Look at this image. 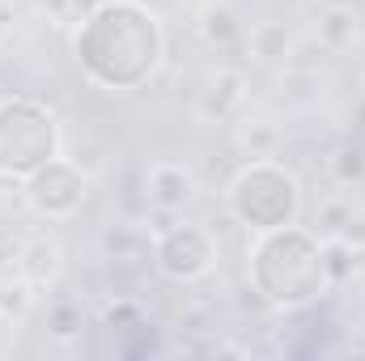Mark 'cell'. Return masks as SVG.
<instances>
[{
	"label": "cell",
	"mask_w": 365,
	"mask_h": 361,
	"mask_svg": "<svg viewBox=\"0 0 365 361\" xmlns=\"http://www.w3.org/2000/svg\"><path fill=\"white\" fill-rule=\"evenodd\" d=\"M73 60L98 90L136 93L166 64V26L149 0H98L73 26Z\"/></svg>",
	"instance_id": "cell-1"
},
{
	"label": "cell",
	"mask_w": 365,
	"mask_h": 361,
	"mask_svg": "<svg viewBox=\"0 0 365 361\" xmlns=\"http://www.w3.org/2000/svg\"><path fill=\"white\" fill-rule=\"evenodd\" d=\"M64 272V247L51 234H30L21 238V255H17V280H26L30 289H51Z\"/></svg>",
	"instance_id": "cell-8"
},
{
	"label": "cell",
	"mask_w": 365,
	"mask_h": 361,
	"mask_svg": "<svg viewBox=\"0 0 365 361\" xmlns=\"http://www.w3.org/2000/svg\"><path fill=\"white\" fill-rule=\"evenodd\" d=\"M247 280L272 310H310L331 289L323 264V238L310 225H276L251 238Z\"/></svg>",
	"instance_id": "cell-2"
},
{
	"label": "cell",
	"mask_w": 365,
	"mask_h": 361,
	"mask_svg": "<svg viewBox=\"0 0 365 361\" xmlns=\"http://www.w3.org/2000/svg\"><path fill=\"white\" fill-rule=\"evenodd\" d=\"M102 247H106V255H110L115 264H132V260H153V243H149V238H140V234H132L128 225L110 230V234L102 238Z\"/></svg>",
	"instance_id": "cell-16"
},
{
	"label": "cell",
	"mask_w": 365,
	"mask_h": 361,
	"mask_svg": "<svg viewBox=\"0 0 365 361\" xmlns=\"http://www.w3.org/2000/svg\"><path fill=\"white\" fill-rule=\"evenodd\" d=\"M323 264H327V280L344 285L349 276H357L365 268V251H357L344 238H323Z\"/></svg>",
	"instance_id": "cell-14"
},
{
	"label": "cell",
	"mask_w": 365,
	"mask_h": 361,
	"mask_svg": "<svg viewBox=\"0 0 365 361\" xmlns=\"http://www.w3.org/2000/svg\"><path fill=\"white\" fill-rule=\"evenodd\" d=\"M153 268L175 285H195L217 268V238L200 221H175L153 234Z\"/></svg>",
	"instance_id": "cell-6"
},
{
	"label": "cell",
	"mask_w": 365,
	"mask_h": 361,
	"mask_svg": "<svg viewBox=\"0 0 365 361\" xmlns=\"http://www.w3.org/2000/svg\"><path fill=\"white\" fill-rule=\"evenodd\" d=\"M60 149H64V132L43 98L34 93L0 98V179L21 183L51 158H60Z\"/></svg>",
	"instance_id": "cell-4"
},
{
	"label": "cell",
	"mask_w": 365,
	"mask_h": 361,
	"mask_svg": "<svg viewBox=\"0 0 365 361\" xmlns=\"http://www.w3.org/2000/svg\"><path fill=\"white\" fill-rule=\"evenodd\" d=\"M242 102H247V77L238 68H217L200 98V111H204V119H234L242 111Z\"/></svg>",
	"instance_id": "cell-9"
},
{
	"label": "cell",
	"mask_w": 365,
	"mask_h": 361,
	"mask_svg": "<svg viewBox=\"0 0 365 361\" xmlns=\"http://www.w3.org/2000/svg\"><path fill=\"white\" fill-rule=\"evenodd\" d=\"M145 200L158 213H182L200 200V183L182 162H153L145 171Z\"/></svg>",
	"instance_id": "cell-7"
},
{
	"label": "cell",
	"mask_w": 365,
	"mask_h": 361,
	"mask_svg": "<svg viewBox=\"0 0 365 361\" xmlns=\"http://www.w3.org/2000/svg\"><path fill=\"white\" fill-rule=\"evenodd\" d=\"M314 34H319V43H323L327 51H349V47L361 39V17H357L353 4H327V9L319 13Z\"/></svg>",
	"instance_id": "cell-12"
},
{
	"label": "cell",
	"mask_w": 365,
	"mask_h": 361,
	"mask_svg": "<svg viewBox=\"0 0 365 361\" xmlns=\"http://www.w3.org/2000/svg\"><path fill=\"white\" fill-rule=\"evenodd\" d=\"M234 145L242 158H276L280 145H284V132L280 123L268 115H255V119H238L234 123Z\"/></svg>",
	"instance_id": "cell-11"
},
{
	"label": "cell",
	"mask_w": 365,
	"mask_h": 361,
	"mask_svg": "<svg viewBox=\"0 0 365 361\" xmlns=\"http://www.w3.org/2000/svg\"><path fill=\"white\" fill-rule=\"evenodd\" d=\"M247 51L259 60V64H284L289 51H293V34L280 26V21H259L247 30Z\"/></svg>",
	"instance_id": "cell-13"
},
{
	"label": "cell",
	"mask_w": 365,
	"mask_h": 361,
	"mask_svg": "<svg viewBox=\"0 0 365 361\" xmlns=\"http://www.w3.org/2000/svg\"><path fill=\"white\" fill-rule=\"evenodd\" d=\"M361 90H365V81H361Z\"/></svg>",
	"instance_id": "cell-23"
},
{
	"label": "cell",
	"mask_w": 365,
	"mask_h": 361,
	"mask_svg": "<svg viewBox=\"0 0 365 361\" xmlns=\"http://www.w3.org/2000/svg\"><path fill=\"white\" fill-rule=\"evenodd\" d=\"M4 327H9V315H4V306H0V345H4Z\"/></svg>",
	"instance_id": "cell-22"
},
{
	"label": "cell",
	"mask_w": 365,
	"mask_h": 361,
	"mask_svg": "<svg viewBox=\"0 0 365 361\" xmlns=\"http://www.w3.org/2000/svg\"><path fill=\"white\" fill-rule=\"evenodd\" d=\"M90 200V171L77 158H51L21 179V204L43 221H73Z\"/></svg>",
	"instance_id": "cell-5"
},
{
	"label": "cell",
	"mask_w": 365,
	"mask_h": 361,
	"mask_svg": "<svg viewBox=\"0 0 365 361\" xmlns=\"http://www.w3.org/2000/svg\"><path fill=\"white\" fill-rule=\"evenodd\" d=\"M200 39L212 51H234L238 43H247V26L230 4H204L200 9Z\"/></svg>",
	"instance_id": "cell-10"
},
{
	"label": "cell",
	"mask_w": 365,
	"mask_h": 361,
	"mask_svg": "<svg viewBox=\"0 0 365 361\" xmlns=\"http://www.w3.org/2000/svg\"><path fill=\"white\" fill-rule=\"evenodd\" d=\"M17 255H21V238L0 225V276H17Z\"/></svg>",
	"instance_id": "cell-19"
},
{
	"label": "cell",
	"mask_w": 365,
	"mask_h": 361,
	"mask_svg": "<svg viewBox=\"0 0 365 361\" xmlns=\"http://www.w3.org/2000/svg\"><path fill=\"white\" fill-rule=\"evenodd\" d=\"M336 238H344V243H353L357 251H365V204H353V213H349V221L340 225Z\"/></svg>",
	"instance_id": "cell-20"
},
{
	"label": "cell",
	"mask_w": 365,
	"mask_h": 361,
	"mask_svg": "<svg viewBox=\"0 0 365 361\" xmlns=\"http://www.w3.org/2000/svg\"><path fill=\"white\" fill-rule=\"evenodd\" d=\"M225 208L251 234L293 225L302 217V179L276 158H247L225 183Z\"/></svg>",
	"instance_id": "cell-3"
},
{
	"label": "cell",
	"mask_w": 365,
	"mask_h": 361,
	"mask_svg": "<svg viewBox=\"0 0 365 361\" xmlns=\"http://www.w3.org/2000/svg\"><path fill=\"white\" fill-rule=\"evenodd\" d=\"M349 213H353V200H344V195H340V200H327V204L314 213V234H319V238H336L340 225L349 221Z\"/></svg>",
	"instance_id": "cell-18"
},
{
	"label": "cell",
	"mask_w": 365,
	"mask_h": 361,
	"mask_svg": "<svg viewBox=\"0 0 365 361\" xmlns=\"http://www.w3.org/2000/svg\"><path fill=\"white\" fill-rule=\"evenodd\" d=\"M81 327H86V310H81V302H73V298H56V302L47 306V336H51V340L68 345V340L81 336Z\"/></svg>",
	"instance_id": "cell-15"
},
{
	"label": "cell",
	"mask_w": 365,
	"mask_h": 361,
	"mask_svg": "<svg viewBox=\"0 0 365 361\" xmlns=\"http://www.w3.org/2000/svg\"><path fill=\"white\" fill-rule=\"evenodd\" d=\"M106 323H136V306H132V302H115V306H106Z\"/></svg>",
	"instance_id": "cell-21"
},
{
	"label": "cell",
	"mask_w": 365,
	"mask_h": 361,
	"mask_svg": "<svg viewBox=\"0 0 365 361\" xmlns=\"http://www.w3.org/2000/svg\"><path fill=\"white\" fill-rule=\"evenodd\" d=\"M327 166H331V183L336 187H361L365 183V149L361 145H340Z\"/></svg>",
	"instance_id": "cell-17"
}]
</instances>
